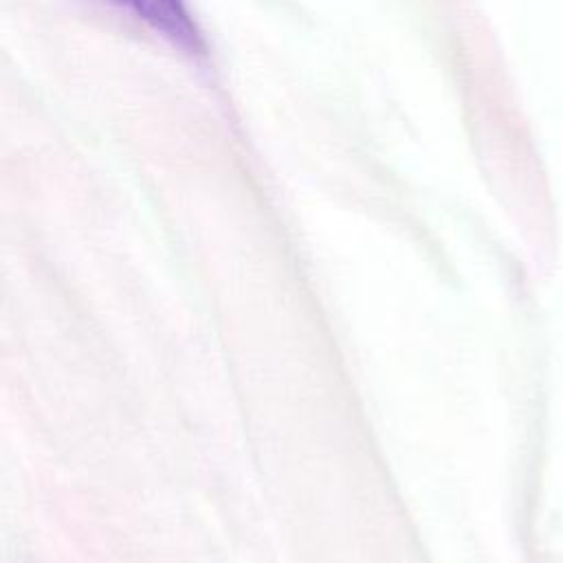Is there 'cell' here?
<instances>
[{
    "mask_svg": "<svg viewBox=\"0 0 563 563\" xmlns=\"http://www.w3.org/2000/svg\"><path fill=\"white\" fill-rule=\"evenodd\" d=\"M119 9L132 13L161 37L189 55L205 51L202 31L187 7V0H108Z\"/></svg>",
    "mask_w": 563,
    "mask_h": 563,
    "instance_id": "1",
    "label": "cell"
}]
</instances>
